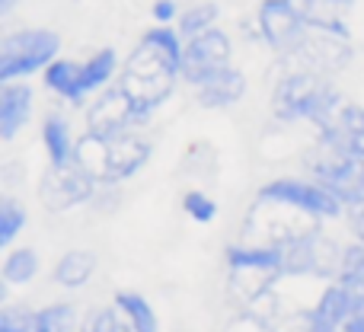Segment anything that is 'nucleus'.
Segmentation results:
<instances>
[{"label":"nucleus","instance_id":"nucleus-22","mask_svg":"<svg viewBox=\"0 0 364 332\" xmlns=\"http://www.w3.org/2000/svg\"><path fill=\"white\" fill-rule=\"evenodd\" d=\"M80 316L70 301H51L36 310V326L32 332H80Z\"/></svg>","mask_w":364,"mask_h":332},{"label":"nucleus","instance_id":"nucleus-8","mask_svg":"<svg viewBox=\"0 0 364 332\" xmlns=\"http://www.w3.org/2000/svg\"><path fill=\"white\" fill-rule=\"evenodd\" d=\"M307 176L320 182L326 192H333L346 211L364 205V160L355 154H336L326 147H316L307 160Z\"/></svg>","mask_w":364,"mask_h":332},{"label":"nucleus","instance_id":"nucleus-2","mask_svg":"<svg viewBox=\"0 0 364 332\" xmlns=\"http://www.w3.org/2000/svg\"><path fill=\"white\" fill-rule=\"evenodd\" d=\"M346 106L339 87L333 83V77L316 74V70H301L288 68L272 87V119L282 125H310L316 128L336 122L339 109Z\"/></svg>","mask_w":364,"mask_h":332},{"label":"nucleus","instance_id":"nucleus-18","mask_svg":"<svg viewBox=\"0 0 364 332\" xmlns=\"http://www.w3.org/2000/svg\"><path fill=\"white\" fill-rule=\"evenodd\" d=\"M224 262L230 272H256L278 278V252L272 243H233L224 250Z\"/></svg>","mask_w":364,"mask_h":332},{"label":"nucleus","instance_id":"nucleus-36","mask_svg":"<svg viewBox=\"0 0 364 332\" xmlns=\"http://www.w3.org/2000/svg\"><path fill=\"white\" fill-rule=\"evenodd\" d=\"M314 4H320V0H314Z\"/></svg>","mask_w":364,"mask_h":332},{"label":"nucleus","instance_id":"nucleus-17","mask_svg":"<svg viewBox=\"0 0 364 332\" xmlns=\"http://www.w3.org/2000/svg\"><path fill=\"white\" fill-rule=\"evenodd\" d=\"M42 147L48 166H70L74 164V151H77V138L70 122L61 112H48L42 119Z\"/></svg>","mask_w":364,"mask_h":332},{"label":"nucleus","instance_id":"nucleus-30","mask_svg":"<svg viewBox=\"0 0 364 332\" xmlns=\"http://www.w3.org/2000/svg\"><path fill=\"white\" fill-rule=\"evenodd\" d=\"M179 4L176 0H154L151 4V19L157 26H176V19H179Z\"/></svg>","mask_w":364,"mask_h":332},{"label":"nucleus","instance_id":"nucleus-1","mask_svg":"<svg viewBox=\"0 0 364 332\" xmlns=\"http://www.w3.org/2000/svg\"><path fill=\"white\" fill-rule=\"evenodd\" d=\"M182 51H186V38L179 36L176 26L154 23L122 64L119 83L151 115H157V109L176 93V83L182 80Z\"/></svg>","mask_w":364,"mask_h":332},{"label":"nucleus","instance_id":"nucleus-16","mask_svg":"<svg viewBox=\"0 0 364 332\" xmlns=\"http://www.w3.org/2000/svg\"><path fill=\"white\" fill-rule=\"evenodd\" d=\"M122 74V61H119V51L112 45H102L96 48L93 55H87L80 61V87H83V96H96L102 93L106 87H112L115 77Z\"/></svg>","mask_w":364,"mask_h":332},{"label":"nucleus","instance_id":"nucleus-27","mask_svg":"<svg viewBox=\"0 0 364 332\" xmlns=\"http://www.w3.org/2000/svg\"><path fill=\"white\" fill-rule=\"evenodd\" d=\"M80 332H134L128 326V320L122 316V310L115 304L106 307H93L80 323Z\"/></svg>","mask_w":364,"mask_h":332},{"label":"nucleus","instance_id":"nucleus-7","mask_svg":"<svg viewBox=\"0 0 364 332\" xmlns=\"http://www.w3.org/2000/svg\"><path fill=\"white\" fill-rule=\"evenodd\" d=\"M83 119H87L90 134L119 138V134H128V132H144L154 115L115 80L112 87H106L100 96L90 100V106L83 109Z\"/></svg>","mask_w":364,"mask_h":332},{"label":"nucleus","instance_id":"nucleus-35","mask_svg":"<svg viewBox=\"0 0 364 332\" xmlns=\"http://www.w3.org/2000/svg\"><path fill=\"white\" fill-rule=\"evenodd\" d=\"M333 332H342V329H333Z\"/></svg>","mask_w":364,"mask_h":332},{"label":"nucleus","instance_id":"nucleus-6","mask_svg":"<svg viewBox=\"0 0 364 332\" xmlns=\"http://www.w3.org/2000/svg\"><path fill=\"white\" fill-rule=\"evenodd\" d=\"M256 205H278L291 208L297 214H307L310 220L323 224V220L346 218V208L333 192L320 186L310 176H275L269 179L256 195Z\"/></svg>","mask_w":364,"mask_h":332},{"label":"nucleus","instance_id":"nucleus-29","mask_svg":"<svg viewBox=\"0 0 364 332\" xmlns=\"http://www.w3.org/2000/svg\"><path fill=\"white\" fill-rule=\"evenodd\" d=\"M36 326V310L26 304H6L0 310V332H32Z\"/></svg>","mask_w":364,"mask_h":332},{"label":"nucleus","instance_id":"nucleus-12","mask_svg":"<svg viewBox=\"0 0 364 332\" xmlns=\"http://www.w3.org/2000/svg\"><path fill=\"white\" fill-rule=\"evenodd\" d=\"M36 112V90L29 80L0 83V141H13L26 132Z\"/></svg>","mask_w":364,"mask_h":332},{"label":"nucleus","instance_id":"nucleus-28","mask_svg":"<svg viewBox=\"0 0 364 332\" xmlns=\"http://www.w3.org/2000/svg\"><path fill=\"white\" fill-rule=\"evenodd\" d=\"M182 211H186V218L195 220V224H211V220L218 218V201H214L205 188H188V192L182 195Z\"/></svg>","mask_w":364,"mask_h":332},{"label":"nucleus","instance_id":"nucleus-25","mask_svg":"<svg viewBox=\"0 0 364 332\" xmlns=\"http://www.w3.org/2000/svg\"><path fill=\"white\" fill-rule=\"evenodd\" d=\"M26 224H29L26 205L16 198V195H4V198H0V246L10 250V246L16 243L19 233L26 230Z\"/></svg>","mask_w":364,"mask_h":332},{"label":"nucleus","instance_id":"nucleus-13","mask_svg":"<svg viewBox=\"0 0 364 332\" xmlns=\"http://www.w3.org/2000/svg\"><path fill=\"white\" fill-rule=\"evenodd\" d=\"M355 310V294L339 282H329L323 288L320 301L304 314V332H333L342 329L346 320L352 316Z\"/></svg>","mask_w":364,"mask_h":332},{"label":"nucleus","instance_id":"nucleus-9","mask_svg":"<svg viewBox=\"0 0 364 332\" xmlns=\"http://www.w3.org/2000/svg\"><path fill=\"white\" fill-rule=\"evenodd\" d=\"M256 32L275 55H291L310 32V10L297 0H262L256 10Z\"/></svg>","mask_w":364,"mask_h":332},{"label":"nucleus","instance_id":"nucleus-14","mask_svg":"<svg viewBox=\"0 0 364 332\" xmlns=\"http://www.w3.org/2000/svg\"><path fill=\"white\" fill-rule=\"evenodd\" d=\"M246 90H250V80H246L243 70L227 68L224 74H218L214 80L201 83V87L195 90V102H198L201 109H208V112H224V109H233L243 102Z\"/></svg>","mask_w":364,"mask_h":332},{"label":"nucleus","instance_id":"nucleus-11","mask_svg":"<svg viewBox=\"0 0 364 332\" xmlns=\"http://www.w3.org/2000/svg\"><path fill=\"white\" fill-rule=\"evenodd\" d=\"M100 192L96 176H90L83 166H48V173L38 182V198L48 211H70L77 205H90Z\"/></svg>","mask_w":364,"mask_h":332},{"label":"nucleus","instance_id":"nucleus-3","mask_svg":"<svg viewBox=\"0 0 364 332\" xmlns=\"http://www.w3.org/2000/svg\"><path fill=\"white\" fill-rule=\"evenodd\" d=\"M154 160V141L144 132H128L119 138H100L83 132L77 138L74 164L96 176L100 186H122L134 179Z\"/></svg>","mask_w":364,"mask_h":332},{"label":"nucleus","instance_id":"nucleus-10","mask_svg":"<svg viewBox=\"0 0 364 332\" xmlns=\"http://www.w3.org/2000/svg\"><path fill=\"white\" fill-rule=\"evenodd\" d=\"M227 68H233V42L220 26L198 36L186 38V51H182V83L192 90H198L201 83L214 80L218 74H224Z\"/></svg>","mask_w":364,"mask_h":332},{"label":"nucleus","instance_id":"nucleus-15","mask_svg":"<svg viewBox=\"0 0 364 332\" xmlns=\"http://www.w3.org/2000/svg\"><path fill=\"white\" fill-rule=\"evenodd\" d=\"M42 87L74 109L90 106V100L83 96V87H80V61H74V58H58V61H51L48 68L42 70Z\"/></svg>","mask_w":364,"mask_h":332},{"label":"nucleus","instance_id":"nucleus-26","mask_svg":"<svg viewBox=\"0 0 364 332\" xmlns=\"http://www.w3.org/2000/svg\"><path fill=\"white\" fill-rule=\"evenodd\" d=\"M336 282L346 284L352 294L364 291V243L355 240V243L342 246V259H339V272H336Z\"/></svg>","mask_w":364,"mask_h":332},{"label":"nucleus","instance_id":"nucleus-31","mask_svg":"<svg viewBox=\"0 0 364 332\" xmlns=\"http://www.w3.org/2000/svg\"><path fill=\"white\" fill-rule=\"evenodd\" d=\"M346 218H348V227H352L355 240H361L364 243V205L355 208V211H346Z\"/></svg>","mask_w":364,"mask_h":332},{"label":"nucleus","instance_id":"nucleus-4","mask_svg":"<svg viewBox=\"0 0 364 332\" xmlns=\"http://www.w3.org/2000/svg\"><path fill=\"white\" fill-rule=\"evenodd\" d=\"M278 252V278H336L342 246H336L320 227L307 230H282L269 240Z\"/></svg>","mask_w":364,"mask_h":332},{"label":"nucleus","instance_id":"nucleus-20","mask_svg":"<svg viewBox=\"0 0 364 332\" xmlns=\"http://www.w3.org/2000/svg\"><path fill=\"white\" fill-rule=\"evenodd\" d=\"M38 272H42V256L32 246H10L4 256V265H0V275H4L6 288H23Z\"/></svg>","mask_w":364,"mask_h":332},{"label":"nucleus","instance_id":"nucleus-33","mask_svg":"<svg viewBox=\"0 0 364 332\" xmlns=\"http://www.w3.org/2000/svg\"><path fill=\"white\" fill-rule=\"evenodd\" d=\"M323 6H329V10H352L358 0H320Z\"/></svg>","mask_w":364,"mask_h":332},{"label":"nucleus","instance_id":"nucleus-34","mask_svg":"<svg viewBox=\"0 0 364 332\" xmlns=\"http://www.w3.org/2000/svg\"><path fill=\"white\" fill-rule=\"evenodd\" d=\"M16 6H19V0H0V16H10Z\"/></svg>","mask_w":364,"mask_h":332},{"label":"nucleus","instance_id":"nucleus-5","mask_svg":"<svg viewBox=\"0 0 364 332\" xmlns=\"http://www.w3.org/2000/svg\"><path fill=\"white\" fill-rule=\"evenodd\" d=\"M61 58V36L45 26H23L0 38V83L29 80Z\"/></svg>","mask_w":364,"mask_h":332},{"label":"nucleus","instance_id":"nucleus-32","mask_svg":"<svg viewBox=\"0 0 364 332\" xmlns=\"http://www.w3.org/2000/svg\"><path fill=\"white\" fill-rule=\"evenodd\" d=\"M342 332H364V304H355L352 316L346 320V326H342Z\"/></svg>","mask_w":364,"mask_h":332},{"label":"nucleus","instance_id":"nucleus-23","mask_svg":"<svg viewBox=\"0 0 364 332\" xmlns=\"http://www.w3.org/2000/svg\"><path fill=\"white\" fill-rule=\"evenodd\" d=\"M336 125H339L346 154H355V157L364 160V106L361 102H346L339 109V115H336Z\"/></svg>","mask_w":364,"mask_h":332},{"label":"nucleus","instance_id":"nucleus-19","mask_svg":"<svg viewBox=\"0 0 364 332\" xmlns=\"http://www.w3.org/2000/svg\"><path fill=\"white\" fill-rule=\"evenodd\" d=\"M100 256L93 250H68L51 269V282L64 291H80L93 282Z\"/></svg>","mask_w":364,"mask_h":332},{"label":"nucleus","instance_id":"nucleus-24","mask_svg":"<svg viewBox=\"0 0 364 332\" xmlns=\"http://www.w3.org/2000/svg\"><path fill=\"white\" fill-rule=\"evenodd\" d=\"M218 16H220V6L214 4V0H198V4L186 6V10L179 13L176 19V29L182 38H192L198 36V32H208L218 26Z\"/></svg>","mask_w":364,"mask_h":332},{"label":"nucleus","instance_id":"nucleus-21","mask_svg":"<svg viewBox=\"0 0 364 332\" xmlns=\"http://www.w3.org/2000/svg\"><path fill=\"white\" fill-rule=\"evenodd\" d=\"M112 304L122 310V316L128 320V326L134 332H160V316L154 310V304L147 301L141 291H115Z\"/></svg>","mask_w":364,"mask_h":332}]
</instances>
